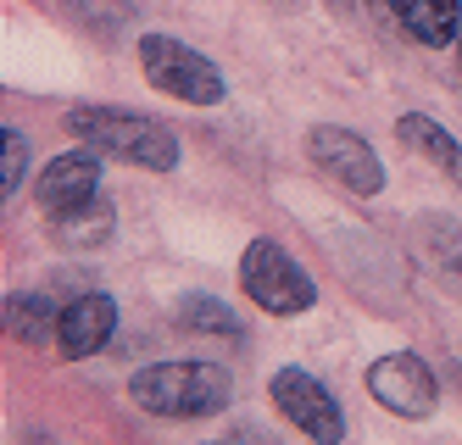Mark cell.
<instances>
[{
    "mask_svg": "<svg viewBox=\"0 0 462 445\" xmlns=\"http://www.w3.org/2000/svg\"><path fill=\"white\" fill-rule=\"evenodd\" d=\"M368 6H390V0H368Z\"/></svg>",
    "mask_w": 462,
    "mask_h": 445,
    "instance_id": "d6986e66",
    "label": "cell"
},
{
    "mask_svg": "<svg viewBox=\"0 0 462 445\" xmlns=\"http://www.w3.org/2000/svg\"><path fill=\"white\" fill-rule=\"evenodd\" d=\"M28 179V140L17 128H0V200H12Z\"/></svg>",
    "mask_w": 462,
    "mask_h": 445,
    "instance_id": "9a60e30c",
    "label": "cell"
},
{
    "mask_svg": "<svg viewBox=\"0 0 462 445\" xmlns=\"http://www.w3.org/2000/svg\"><path fill=\"white\" fill-rule=\"evenodd\" d=\"M140 67H145L151 89L173 95V100H189V107H217L223 100V73L201 51L179 45L173 33H145L140 40Z\"/></svg>",
    "mask_w": 462,
    "mask_h": 445,
    "instance_id": "277c9868",
    "label": "cell"
},
{
    "mask_svg": "<svg viewBox=\"0 0 462 445\" xmlns=\"http://www.w3.org/2000/svg\"><path fill=\"white\" fill-rule=\"evenodd\" d=\"M73 17L89 28V33H112V28H128V0H68Z\"/></svg>",
    "mask_w": 462,
    "mask_h": 445,
    "instance_id": "2e32d148",
    "label": "cell"
},
{
    "mask_svg": "<svg viewBox=\"0 0 462 445\" xmlns=\"http://www.w3.org/2000/svg\"><path fill=\"white\" fill-rule=\"evenodd\" d=\"M368 390H374V401L384 406V413L412 418V423L429 418V413H435V401H440L435 373H429V362L412 357V351H390V357H379V362L368 367Z\"/></svg>",
    "mask_w": 462,
    "mask_h": 445,
    "instance_id": "52a82bcc",
    "label": "cell"
},
{
    "mask_svg": "<svg viewBox=\"0 0 462 445\" xmlns=\"http://www.w3.org/2000/svg\"><path fill=\"white\" fill-rule=\"evenodd\" d=\"M223 445H228V440H223Z\"/></svg>",
    "mask_w": 462,
    "mask_h": 445,
    "instance_id": "ffe728a7",
    "label": "cell"
},
{
    "mask_svg": "<svg viewBox=\"0 0 462 445\" xmlns=\"http://www.w3.org/2000/svg\"><path fill=\"white\" fill-rule=\"evenodd\" d=\"M179 323L184 329H201V334H240V318L228 312V306L217 301V295H189L184 306H179Z\"/></svg>",
    "mask_w": 462,
    "mask_h": 445,
    "instance_id": "5bb4252c",
    "label": "cell"
},
{
    "mask_svg": "<svg viewBox=\"0 0 462 445\" xmlns=\"http://www.w3.org/2000/svg\"><path fill=\"white\" fill-rule=\"evenodd\" d=\"M328 6H335V12H340V17H346V12H351V6H356V0H328Z\"/></svg>",
    "mask_w": 462,
    "mask_h": 445,
    "instance_id": "e0dca14e",
    "label": "cell"
},
{
    "mask_svg": "<svg viewBox=\"0 0 462 445\" xmlns=\"http://www.w3.org/2000/svg\"><path fill=\"white\" fill-rule=\"evenodd\" d=\"M240 284L262 312H273V318H295V312H307L318 301L312 273L295 262L279 239H251L245 256H240Z\"/></svg>",
    "mask_w": 462,
    "mask_h": 445,
    "instance_id": "3957f363",
    "label": "cell"
},
{
    "mask_svg": "<svg viewBox=\"0 0 462 445\" xmlns=\"http://www.w3.org/2000/svg\"><path fill=\"white\" fill-rule=\"evenodd\" d=\"M95 190H101V156H95L89 145L84 151H68V156H56L45 173H40V184H34V195H40V207L45 212H73V207H84V200H95Z\"/></svg>",
    "mask_w": 462,
    "mask_h": 445,
    "instance_id": "ba28073f",
    "label": "cell"
},
{
    "mask_svg": "<svg viewBox=\"0 0 462 445\" xmlns=\"http://www.w3.org/2000/svg\"><path fill=\"white\" fill-rule=\"evenodd\" d=\"M128 395L156 418H212L235 401V379L217 362H151L128 379Z\"/></svg>",
    "mask_w": 462,
    "mask_h": 445,
    "instance_id": "7a4b0ae2",
    "label": "cell"
},
{
    "mask_svg": "<svg viewBox=\"0 0 462 445\" xmlns=\"http://www.w3.org/2000/svg\"><path fill=\"white\" fill-rule=\"evenodd\" d=\"M307 156L323 167L328 179H340L351 195H379L384 190V162H379V151L362 140V134H351V128H335V123L312 128L307 134Z\"/></svg>",
    "mask_w": 462,
    "mask_h": 445,
    "instance_id": "8992f818",
    "label": "cell"
},
{
    "mask_svg": "<svg viewBox=\"0 0 462 445\" xmlns=\"http://www.w3.org/2000/svg\"><path fill=\"white\" fill-rule=\"evenodd\" d=\"M56 239H61L68 251H95V246H106V239H112V207H106V200H84V207L61 212Z\"/></svg>",
    "mask_w": 462,
    "mask_h": 445,
    "instance_id": "4fadbf2b",
    "label": "cell"
},
{
    "mask_svg": "<svg viewBox=\"0 0 462 445\" xmlns=\"http://www.w3.org/2000/svg\"><path fill=\"white\" fill-rule=\"evenodd\" d=\"M390 12L418 45H457L462 33V0H390Z\"/></svg>",
    "mask_w": 462,
    "mask_h": 445,
    "instance_id": "30bf717a",
    "label": "cell"
},
{
    "mask_svg": "<svg viewBox=\"0 0 462 445\" xmlns=\"http://www.w3.org/2000/svg\"><path fill=\"white\" fill-rule=\"evenodd\" d=\"M268 395L273 406L301 429L312 445H340L346 440V413H340V401L328 395L323 379H312L307 367H279L273 379H268Z\"/></svg>",
    "mask_w": 462,
    "mask_h": 445,
    "instance_id": "5b68a950",
    "label": "cell"
},
{
    "mask_svg": "<svg viewBox=\"0 0 462 445\" xmlns=\"http://www.w3.org/2000/svg\"><path fill=\"white\" fill-rule=\"evenodd\" d=\"M68 134L84 140L89 151H101V156L145 167V173H173L179 167V134L168 123L123 112V107H73L68 112Z\"/></svg>",
    "mask_w": 462,
    "mask_h": 445,
    "instance_id": "6da1fadb",
    "label": "cell"
},
{
    "mask_svg": "<svg viewBox=\"0 0 462 445\" xmlns=\"http://www.w3.org/2000/svg\"><path fill=\"white\" fill-rule=\"evenodd\" d=\"M117 334V301L112 295H79L73 306H61V329H56V351L79 362L95 357Z\"/></svg>",
    "mask_w": 462,
    "mask_h": 445,
    "instance_id": "9c48e42d",
    "label": "cell"
},
{
    "mask_svg": "<svg viewBox=\"0 0 462 445\" xmlns=\"http://www.w3.org/2000/svg\"><path fill=\"white\" fill-rule=\"evenodd\" d=\"M457 61H462V33H457Z\"/></svg>",
    "mask_w": 462,
    "mask_h": 445,
    "instance_id": "ac0fdd59",
    "label": "cell"
},
{
    "mask_svg": "<svg viewBox=\"0 0 462 445\" xmlns=\"http://www.w3.org/2000/svg\"><path fill=\"white\" fill-rule=\"evenodd\" d=\"M395 134H402L407 151H423L435 167H446L451 179H462V140H457V134H446L429 112H407L402 123H395Z\"/></svg>",
    "mask_w": 462,
    "mask_h": 445,
    "instance_id": "8fae6325",
    "label": "cell"
},
{
    "mask_svg": "<svg viewBox=\"0 0 462 445\" xmlns=\"http://www.w3.org/2000/svg\"><path fill=\"white\" fill-rule=\"evenodd\" d=\"M61 329V312L45 295H6V334L23 339V346H45Z\"/></svg>",
    "mask_w": 462,
    "mask_h": 445,
    "instance_id": "7c38bea8",
    "label": "cell"
}]
</instances>
